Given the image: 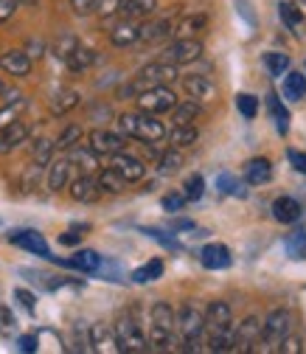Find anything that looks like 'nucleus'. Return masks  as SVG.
<instances>
[{"label": "nucleus", "mask_w": 306, "mask_h": 354, "mask_svg": "<svg viewBox=\"0 0 306 354\" xmlns=\"http://www.w3.org/2000/svg\"><path fill=\"white\" fill-rule=\"evenodd\" d=\"M163 276V259H149L146 264H141L138 270H133V279L135 284H152V281H157Z\"/></svg>", "instance_id": "35"}, {"label": "nucleus", "mask_w": 306, "mask_h": 354, "mask_svg": "<svg viewBox=\"0 0 306 354\" xmlns=\"http://www.w3.org/2000/svg\"><path fill=\"white\" fill-rule=\"evenodd\" d=\"M15 298L20 301V306L26 309V313H34V309H37V298H34V292H28V290L17 287V290H15Z\"/></svg>", "instance_id": "53"}, {"label": "nucleus", "mask_w": 306, "mask_h": 354, "mask_svg": "<svg viewBox=\"0 0 306 354\" xmlns=\"http://www.w3.org/2000/svg\"><path fill=\"white\" fill-rule=\"evenodd\" d=\"M76 46H79V39H76L73 34H62V37L54 42V57L65 62V59H68V54H70Z\"/></svg>", "instance_id": "47"}, {"label": "nucleus", "mask_w": 306, "mask_h": 354, "mask_svg": "<svg viewBox=\"0 0 306 354\" xmlns=\"http://www.w3.org/2000/svg\"><path fill=\"white\" fill-rule=\"evenodd\" d=\"M169 231H197V225L191 223V219H171Z\"/></svg>", "instance_id": "59"}, {"label": "nucleus", "mask_w": 306, "mask_h": 354, "mask_svg": "<svg viewBox=\"0 0 306 354\" xmlns=\"http://www.w3.org/2000/svg\"><path fill=\"white\" fill-rule=\"evenodd\" d=\"M273 216L278 219L281 225H295L298 219L303 216V205L295 197H278L273 203Z\"/></svg>", "instance_id": "21"}, {"label": "nucleus", "mask_w": 306, "mask_h": 354, "mask_svg": "<svg viewBox=\"0 0 306 354\" xmlns=\"http://www.w3.org/2000/svg\"><path fill=\"white\" fill-rule=\"evenodd\" d=\"M186 194H180V192H169L166 197H163V208L169 211V214H178V211H183L186 208Z\"/></svg>", "instance_id": "48"}, {"label": "nucleus", "mask_w": 306, "mask_h": 354, "mask_svg": "<svg viewBox=\"0 0 306 354\" xmlns=\"http://www.w3.org/2000/svg\"><path fill=\"white\" fill-rule=\"evenodd\" d=\"M82 141V127L79 124H68L59 136H57V141H54V147L57 149H62V152H68L70 147H76Z\"/></svg>", "instance_id": "42"}, {"label": "nucleus", "mask_w": 306, "mask_h": 354, "mask_svg": "<svg viewBox=\"0 0 306 354\" xmlns=\"http://www.w3.org/2000/svg\"><path fill=\"white\" fill-rule=\"evenodd\" d=\"M200 57H202V42L197 37H178L163 51V62H171V65H191Z\"/></svg>", "instance_id": "8"}, {"label": "nucleus", "mask_w": 306, "mask_h": 354, "mask_svg": "<svg viewBox=\"0 0 306 354\" xmlns=\"http://www.w3.org/2000/svg\"><path fill=\"white\" fill-rule=\"evenodd\" d=\"M166 138H169V144L174 149H186V147H191L197 141V127H191V124H174L171 132H166Z\"/></svg>", "instance_id": "33"}, {"label": "nucleus", "mask_w": 306, "mask_h": 354, "mask_svg": "<svg viewBox=\"0 0 306 354\" xmlns=\"http://www.w3.org/2000/svg\"><path fill=\"white\" fill-rule=\"evenodd\" d=\"M183 189H186V192H183L186 200H191V203L202 200V194H205V180H202V174H191Z\"/></svg>", "instance_id": "46"}, {"label": "nucleus", "mask_w": 306, "mask_h": 354, "mask_svg": "<svg viewBox=\"0 0 306 354\" xmlns=\"http://www.w3.org/2000/svg\"><path fill=\"white\" fill-rule=\"evenodd\" d=\"M68 160H70V166H76V169H82V174H96L99 171V155L90 149V147H70L68 149Z\"/></svg>", "instance_id": "22"}, {"label": "nucleus", "mask_w": 306, "mask_h": 354, "mask_svg": "<svg viewBox=\"0 0 306 354\" xmlns=\"http://www.w3.org/2000/svg\"><path fill=\"white\" fill-rule=\"evenodd\" d=\"M174 20L163 17V20H152V23H141V39L138 42H160L166 37H171Z\"/></svg>", "instance_id": "28"}, {"label": "nucleus", "mask_w": 306, "mask_h": 354, "mask_svg": "<svg viewBox=\"0 0 306 354\" xmlns=\"http://www.w3.org/2000/svg\"><path fill=\"white\" fill-rule=\"evenodd\" d=\"M96 180H99L102 192H110V194H121V192H124V186H126V180H124V177H121L113 166L102 169V171L96 174Z\"/></svg>", "instance_id": "39"}, {"label": "nucleus", "mask_w": 306, "mask_h": 354, "mask_svg": "<svg viewBox=\"0 0 306 354\" xmlns=\"http://www.w3.org/2000/svg\"><path fill=\"white\" fill-rule=\"evenodd\" d=\"M26 107H28L26 96H20V93H9L3 110H0V129L9 127V124H15V121H20V115H23Z\"/></svg>", "instance_id": "31"}, {"label": "nucleus", "mask_w": 306, "mask_h": 354, "mask_svg": "<svg viewBox=\"0 0 306 354\" xmlns=\"http://www.w3.org/2000/svg\"><path fill=\"white\" fill-rule=\"evenodd\" d=\"M141 234H146L149 239H155L160 248H166V250H183V245L174 239L171 234H166V231H157V228H141Z\"/></svg>", "instance_id": "44"}, {"label": "nucleus", "mask_w": 306, "mask_h": 354, "mask_svg": "<svg viewBox=\"0 0 306 354\" xmlns=\"http://www.w3.org/2000/svg\"><path fill=\"white\" fill-rule=\"evenodd\" d=\"M155 9H157V0H124L118 15L129 20H146L149 15H155Z\"/></svg>", "instance_id": "29"}, {"label": "nucleus", "mask_w": 306, "mask_h": 354, "mask_svg": "<svg viewBox=\"0 0 306 354\" xmlns=\"http://www.w3.org/2000/svg\"><path fill=\"white\" fill-rule=\"evenodd\" d=\"M183 91H186L194 102H200V104H205V102H213V99H216V84H213L208 76H202V73L183 76Z\"/></svg>", "instance_id": "14"}, {"label": "nucleus", "mask_w": 306, "mask_h": 354, "mask_svg": "<svg viewBox=\"0 0 306 354\" xmlns=\"http://www.w3.org/2000/svg\"><path fill=\"white\" fill-rule=\"evenodd\" d=\"M48 261H57V264H65V268L70 270H79V273H96L99 270V264H102V256L96 250H76L70 259H57L51 253Z\"/></svg>", "instance_id": "16"}, {"label": "nucleus", "mask_w": 306, "mask_h": 354, "mask_svg": "<svg viewBox=\"0 0 306 354\" xmlns=\"http://www.w3.org/2000/svg\"><path fill=\"white\" fill-rule=\"evenodd\" d=\"M90 348H93V351H104V354L118 351L115 332H113L107 324H96V326L90 329Z\"/></svg>", "instance_id": "26"}, {"label": "nucleus", "mask_w": 306, "mask_h": 354, "mask_svg": "<svg viewBox=\"0 0 306 354\" xmlns=\"http://www.w3.org/2000/svg\"><path fill=\"white\" fill-rule=\"evenodd\" d=\"M99 62V54L93 51V48H87V46H82V42H79V46L68 54V59H65V65L73 71V73H82V71H87V68H93Z\"/></svg>", "instance_id": "24"}, {"label": "nucleus", "mask_w": 306, "mask_h": 354, "mask_svg": "<svg viewBox=\"0 0 306 354\" xmlns=\"http://www.w3.org/2000/svg\"><path fill=\"white\" fill-rule=\"evenodd\" d=\"M276 351H281V354H300L303 351V346H300V337H292V335H287L281 343H278V348Z\"/></svg>", "instance_id": "52"}, {"label": "nucleus", "mask_w": 306, "mask_h": 354, "mask_svg": "<svg viewBox=\"0 0 306 354\" xmlns=\"http://www.w3.org/2000/svg\"><path fill=\"white\" fill-rule=\"evenodd\" d=\"M281 93L289 102H303V96H306V76L300 71H287L284 73V84H281Z\"/></svg>", "instance_id": "25"}, {"label": "nucleus", "mask_w": 306, "mask_h": 354, "mask_svg": "<svg viewBox=\"0 0 306 354\" xmlns=\"http://www.w3.org/2000/svg\"><path fill=\"white\" fill-rule=\"evenodd\" d=\"M82 231H87V225H79V228H70V231H65V234L59 236V245H65V248H73V245H79V242H82Z\"/></svg>", "instance_id": "54"}, {"label": "nucleus", "mask_w": 306, "mask_h": 354, "mask_svg": "<svg viewBox=\"0 0 306 354\" xmlns=\"http://www.w3.org/2000/svg\"><path fill=\"white\" fill-rule=\"evenodd\" d=\"M0 71H6L9 76L23 79V76L31 73V57L26 51H20V48H12L6 54H0Z\"/></svg>", "instance_id": "19"}, {"label": "nucleus", "mask_w": 306, "mask_h": 354, "mask_svg": "<svg viewBox=\"0 0 306 354\" xmlns=\"http://www.w3.org/2000/svg\"><path fill=\"white\" fill-rule=\"evenodd\" d=\"M278 17L287 23L289 31H298L303 26V12L295 3H287V0H284V3H278Z\"/></svg>", "instance_id": "41"}, {"label": "nucleus", "mask_w": 306, "mask_h": 354, "mask_svg": "<svg viewBox=\"0 0 306 354\" xmlns=\"http://www.w3.org/2000/svg\"><path fill=\"white\" fill-rule=\"evenodd\" d=\"M0 93H6V84H3V79H0Z\"/></svg>", "instance_id": "62"}, {"label": "nucleus", "mask_w": 306, "mask_h": 354, "mask_svg": "<svg viewBox=\"0 0 306 354\" xmlns=\"http://www.w3.org/2000/svg\"><path fill=\"white\" fill-rule=\"evenodd\" d=\"M70 169H73V166H70L68 158L48 163V192H62V189H68V183H70Z\"/></svg>", "instance_id": "23"}, {"label": "nucleus", "mask_w": 306, "mask_h": 354, "mask_svg": "<svg viewBox=\"0 0 306 354\" xmlns=\"http://www.w3.org/2000/svg\"><path fill=\"white\" fill-rule=\"evenodd\" d=\"M121 3H124V0H96L93 15H99V17H113V15L121 12Z\"/></svg>", "instance_id": "49"}, {"label": "nucleus", "mask_w": 306, "mask_h": 354, "mask_svg": "<svg viewBox=\"0 0 306 354\" xmlns=\"http://www.w3.org/2000/svg\"><path fill=\"white\" fill-rule=\"evenodd\" d=\"M245 186H247V183L239 180V177L231 174V171H220V174H216V189H220L222 194H228V197L245 200V197H247V189H245Z\"/></svg>", "instance_id": "32"}, {"label": "nucleus", "mask_w": 306, "mask_h": 354, "mask_svg": "<svg viewBox=\"0 0 306 354\" xmlns=\"http://www.w3.org/2000/svg\"><path fill=\"white\" fill-rule=\"evenodd\" d=\"M261 340V321L256 315L245 318L239 326H233V348L231 351H253Z\"/></svg>", "instance_id": "9"}, {"label": "nucleus", "mask_w": 306, "mask_h": 354, "mask_svg": "<svg viewBox=\"0 0 306 354\" xmlns=\"http://www.w3.org/2000/svg\"><path fill=\"white\" fill-rule=\"evenodd\" d=\"M284 250H287L289 259L303 261V259H306V231H303V228L289 231V234L284 236Z\"/></svg>", "instance_id": "34"}, {"label": "nucleus", "mask_w": 306, "mask_h": 354, "mask_svg": "<svg viewBox=\"0 0 306 354\" xmlns=\"http://www.w3.org/2000/svg\"><path fill=\"white\" fill-rule=\"evenodd\" d=\"M20 6H34V3H39V0H17Z\"/></svg>", "instance_id": "61"}, {"label": "nucleus", "mask_w": 306, "mask_h": 354, "mask_svg": "<svg viewBox=\"0 0 306 354\" xmlns=\"http://www.w3.org/2000/svg\"><path fill=\"white\" fill-rule=\"evenodd\" d=\"M68 186H70V197L76 203H96L102 197V186L96 180V174H79Z\"/></svg>", "instance_id": "15"}, {"label": "nucleus", "mask_w": 306, "mask_h": 354, "mask_svg": "<svg viewBox=\"0 0 306 354\" xmlns=\"http://www.w3.org/2000/svg\"><path fill=\"white\" fill-rule=\"evenodd\" d=\"M110 158H113V160H110V166L124 177L126 183H138V180H144L146 166H144V160H141V158L126 155L124 149H121V152H115V155H110Z\"/></svg>", "instance_id": "10"}, {"label": "nucleus", "mask_w": 306, "mask_h": 354, "mask_svg": "<svg viewBox=\"0 0 306 354\" xmlns=\"http://www.w3.org/2000/svg\"><path fill=\"white\" fill-rule=\"evenodd\" d=\"M180 166H183V152H180V149H174V147H169V149L157 158V174H163V177L178 174Z\"/></svg>", "instance_id": "38"}, {"label": "nucleus", "mask_w": 306, "mask_h": 354, "mask_svg": "<svg viewBox=\"0 0 306 354\" xmlns=\"http://www.w3.org/2000/svg\"><path fill=\"white\" fill-rule=\"evenodd\" d=\"M289 65H292L289 54H281V51H267V54H265V68H267V73L276 76V79H281V76L289 71Z\"/></svg>", "instance_id": "40"}, {"label": "nucleus", "mask_w": 306, "mask_h": 354, "mask_svg": "<svg viewBox=\"0 0 306 354\" xmlns=\"http://www.w3.org/2000/svg\"><path fill=\"white\" fill-rule=\"evenodd\" d=\"M236 110L242 113V118L253 121V118L258 115V99L250 96V93H239V96H236Z\"/></svg>", "instance_id": "45"}, {"label": "nucleus", "mask_w": 306, "mask_h": 354, "mask_svg": "<svg viewBox=\"0 0 306 354\" xmlns=\"http://www.w3.org/2000/svg\"><path fill=\"white\" fill-rule=\"evenodd\" d=\"M15 329H17V318H15V313H12L6 304H0V332L9 335V332H15Z\"/></svg>", "instance_id": "50"}, {"label": "nucleus", "mask_w": 306, "mask_h": 354, "mask_svg": "<svg viewBox=\"0 0 306 354\" xmlns=\"http://www.w3.org/2000/svg\"><path fill=\"white\" fill-rule=\"evenodd\" d=\"M171 113H174V115H171L174 124H191V121L202 113V104L194 102V99H186V102H178V104H174Z\"/></svg>", "instance_id": "36"}, {"label": "nucleus", "mask_w": 306, "mask_h": 354, "mask_svg": "<svg viewBox=\"0 0 306 354\" xmlns=\"http://www.w3.org/2000/svg\"><path fill=\"white\" fill-rule=\"evenodd\" d=\"M200 261H202V268L205 270H228L231 264H233V256L225 245L220 242H208L202 250H200Z\"/></svg>", "instance_id": "13"}, {"label": "nucleus", "mask_w": 306, "mask_h": 354, "mask_svg": "<svg viewBox=\"0 0 306 354\" xmlns=\"http://www.w3.org/2000/svg\"><path fill=\"white\" fill-rule=\"evenodd\" d=\"M287 160H289V166H292L295 171L306 174V152H298V149H287Z\"/></svg>", "instance_id": "55"}, {"label": "nucleus", "mask_w": 306, "mask_h": 354, "mask_svg": "<svg viewBox=\"0 0 306 354\" xmlns=\"http://www.w3.org/2000/svg\"><path fill=\"white\" fill-rule=\"evenodd\" d=\"M141 39V23L138 20H129L124 17L121 23H115V28L110 31V42L115 48H129V46H135V42Z\"/></svg>", "instance_id": "17"}, {"label": "nucleus", "mask_w": 306, "mask_h": 354, "mask_svg": "<svg viewBox=\"0 0 306 354\" xmlns=\"http://www.w3.org/2000/svg\"><path fill=\"white\" fill-rule=\"evenodd\" d=\"M28 136H31V129H28V124H23V121H15V124L3 127V129H0V155L15 152L20 144L28 141Z\"/></svg>", "instance_id": "18"}, {"label": "nucleus", "mask_w": 306, "mask_h": 354, "mask_svg": "<svg viewBox=\"0 0 306 354\" xmlns=\"http://www.w3.org/2000/svg\"><path fill=\"white\" fill-rule=\"evenodd\" d=\"M79 93L76 91H70V87H65V91H57V96L51 99V113L54 115H65V113H70L73 107H79Z\"/></svg>", "instance_id": "37"}, {"label": "nucleus", "mask_w": 306, "mask_h": 354, "mask_svg": "<svg viewBox=\"0 0 306 354\" xmlns=\"http://www.w3.org/2000/svg\"><path fill=\"white\" fill-rule=\"evenodd\" d=\"M54 152H57V147H54L51 138H39V141L34 144V163L48 166V163L54 160Z\"/></svg>", "instance_id": "43"}, {"label": "nucleus", "mask_w": 306, "mask_h": 354, "mask_svg": "<svg viewBox=\"0 0 306 354\" xmlns=\"http://www.w3.org/2000/svg\"><path fill=\"white\" fill-rule=\"evenodd\" d=\"M87 147L96 155H115L124 149V136L113 129H93L90 136H87Z\"/></svg>", "instance_id": "12"}, {"label": "nucleus", "mask_w": 306, "mask_h": 354, "mask_svg": "<svg viewBox=\"0 0 306 354\" xmlns=\"http://www.w3.org/2000/svg\"><path fill=\"white\" fill-rule=\"evenodd\" d=\"M17 0H0V26L3 23H9L12 17H15V12H17Z\"/></svg>", "instance_id": "56"}, {"label": "nucleus", "mask_w": 306, "mask_h": 354, "mask_svg": "<svg viewBox=\"0 0 306 354\" xmlns=\"http://www.w3.org/2000/svg\"><path fill=\"white\" fill-rule=\"evenodd\" d=\"M113 332H115V343H118L121 354H141V351L149 348L146 335H144V329H141V324L133 313H121Z\"/></svg>", "instance_id": "4"}, {"label": "nucleus", "mask_w": 306, "mask_h": 354, "mask_svg": "<svg viewBox=\"0 0 306 354\" xmlns=\"http://www.w3.org/2000/svg\"><path fill=\"white\" fill-rule=\"evenodd\" d=\"M178 79V65H171V62H149V65H144L138 73H135V79L129 82L126 87H124V96H138L141 91H146V87H155V84H169V82H174Z\"/></svg>", "instance_id": "3"}, {"label": "nucleus", "mask_w": 306, "mask_h": 354, "mask_svg": "<svg viewBox=\"0 0 306 354\" xmlns=\"http://www.w3.org/2000/svg\"><path fill=\"white\" fill-rule=\"evenodd\" d=\"M135 102H138V110L152 113V115H163V113H169L174 104H178V96L169 91V84H155V87L141 91L135 96Z\"/></svg>", "instance_id": "7"}, {"label": "nucleus", "mask_w": 306, "mask_h": 354, "mask_svg": "<svg viewBox=\"0 0 306 354\" xmlns=\"http://www.w3.org/2000/svg\"><path fill=\"white\" fill-rule=\"evenodd\" d=\"M9 242L17 245V248H23V250H28V253H34V256L51 259V248H48L46 236H42L39 231H31V228H26V231H12V234H9Z\"/></svg>", "instance_id": "11"}, {"label": "nucleus", "mask_w": 306, "mask_h": 354, "mask_svg": "<svg viewBox=\"0 0 306 354\" xmlns=\"http://www.w3.org/2000/svg\"><path fill=\"white\" fill-rule=\"evenodd\" d=\"M205 28H208V17L205 15H186V17H180L178 23H174L171 34L174 37H197Z\"/></svg>", "instance_id": "27"}, {"label": "nucleus", "mask_w": 306, "mask_h": 354, "mask_svg": "<svg viewBox=\"0 0 306 354\" xmlns=\"http://www.w3.org/2000/svg\"><path fill=\"white\" fill-rule=\"evenodd\" d=\"M118 132H121L124 138H138L144 144H155V141H163L166 138L169 129H166V124L157 115L138 110V113H124L118 118Z\"/></svg>", "instance_id": "1"}, {"label": "nucleus", "mask_w": 306, "mask_h": 354, "mask_svg": "<svg viewBox=\"0 0 306 354\" xmlns=\"http://www.w3.org/2000/svg\"><path fill=\"white\" fill-rule=\"evenodd\" d=\"M17 348H20V351H28V354L37 351V337H34V335H23V337L17 340Z\"/></svg>", "instance_id": "60"}, {"label": "nucleus", "mask_w": 306, "mask_h": 354, "mask_svg": "<svg viewBox=\"0 0 306 354\" xmlns=\"http://www.w3.org/2000/svg\"><path fill=\"white\" fill-rule=\"evenodd\" d=\"M70 9H73L79 17H84V15H93V9H96V0H70Z\"/></svg>", "instance_id": "58"}, {"label": "nucleus", "mask_w": 306, "mask_h": 354, "mask_svg": "<svg viewBox=\"0 0 306 354\" xmlns=\"http://www.w3.org/2000/svg\"><path fill=\"white\" fill-rule=\"evenodd\" d=\"M171 337H174V309L166 301H157L149 309V340L146 343L155 351H166L171 346Z\"/></svg>", "instance_id": "2"}, {"label": "nucleus", "mask_w": 306, "mask_h": 354, "mask_svg": "<svg viewBox=\"0 0 306 354\" xmlns=\"http://www.w3.org/2000/svg\"><path fill=\"white\" fill-rule=\"evenodd\" d=\"M42 169H46V166H39V163H31L28 166V171L23 174V192H31L37 186V177L42 174Z\"/></svg>", "instance_id": "51"}, {"label": "nucleus", "mask_w": 306, "mask_h": 354, "mask_svg": "<svg viewBox=\"0 0 306 354\" xmlns=\"http://www.w3.org/2000/svg\"><path fill=\"white\" fill-rule=\"evenodd\" d=\"M174 329L180 332V343H197L205 332V315L200 313V309L194 304H183L180 313L174 315Z\"/></svg>", "instance_id": "6"}, {"label": "nucleus", "mask_w": 306, "mask_h": 354, "mask_svg": "<svg viewBox=\"0 0 306 354\" xmlns=\"http://www.w3.org/2000/svg\"><path fill=\"white\" fill-rule=\"evenodd\" d=\"M289 329H292V315L287 313V309H273V313L267 315V321H261V346H256V348H261V351H276L278 348V343L289 335Z\"/></svg>", "instance_id": "5"}, {"label": "nucleus", "mask_w": 306, "mask_h": 354, "mask_svg": "<svg viewBox=\"0 0 306 354\" xmlns=\"http://www.w3.org/2000/svg\"><path fill=\"white\" fill-rule=\"evenodd\" d=\"M267 110H270V118H273V124L278 129V136H287L289 132V110L278 99V93H267Z\"/></svg>", "instance_id": "30"}, {"label": "nucleus", "mask_w": 306, "mask_h": 354, "mask_svg": "<svg viewBox=\"0 0 306 354\" xmlns=\"http://www.w3.org/2000/svg\"><path fill=\"white\" fill-rule=\"evenodd\" d=\"M233 3H236V12L242 15V20H245L250 28H256V15H253V9H250L247 0H233Z\"/></svg>", "instance_id": "57"}, {"label": "nucleus", "mask_w": 306, "mask_h": 354, "mask_svg": "<svg viewBox=\"0 0 306 354\" xmlns=\"http://www.w3.org/2000/svg\"><path fill=\"white\" fill-rule=\"evenodd\" d=\"M273 180V166L267 158H253L245 163V183L247 186H265Z\"/></svg>", "instance_id": "20"}]
</instances>
